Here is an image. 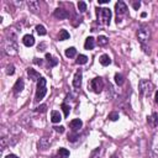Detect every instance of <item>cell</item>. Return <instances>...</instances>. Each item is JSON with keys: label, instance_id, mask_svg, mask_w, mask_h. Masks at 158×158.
<instances>
[{"label": "cell", "instance_id": "cell-20", "mask_svg": "<svg viewBox=\"0 0 158 158\" xmlns=\"http://www.w3.org/2000/svg\"><path fill=\"white\" fill-rule=\"evenodd\" d=\"M75 54H77V49L74 47H69V48L65 49V57L73 58V57H75Z\"/></svg>", "mask_w": 158, "mask_h": 158}, {"label": "cell", "instance_id": "cell-36", "mask_svg": "<svg viewBox=\"0 0 158 158\" xmlns=\"http://www.w3.org/2000/svg\"><path fill=\"white\" fill-rule=\"evenodd\" d=\"M57 132H59V133H63L64 132V127L63 126H56V127H53Z\"/></svg>", "mask_w": 158, "mask_h": 158}, {"label": "cell", "instance_id": "cell-19", "mask_svg": "<svg viewBox=\"0 0 158 158\" xmlns=\"http://www.w3.org/2000/svg\"><path fill=\"white\" fill-rule=\"evenodd\" d=\"M99 60H100V63H101V65H109V64H111V58L109 57V54H102L100 58H99Z\"/></svg>", "mask_w": 158, "mask_h": 158}, {"label": "cell", "instance_id": "cell-13", "mask_svg": "<svg viewBox=\"0 0 158 158\" xmlns=\"http://www.w3.org/2000/svg\"><path fill=\"white\" fill-rule=\"evenodd\" d=\"M27 6H28V9L32 12L36 14L40 10V1H37V0H30V1H27Z\"/></svg>", "mask_w": 158, "mask_h": 158}, {"label": "cell", "instance_id": "cell-32", "mask_svg": "<svg viewBox=\"0 0 158 158\" xmlns=\"http://www.w3.org/2000/svg\"><path fill=\"white\" fill-rule=\"evenodd\" d=\"M109 118H110L111 121H116V120L118 118V114H117V112H115V111H112V112H110V114H109Z\"/></svg>", "mask_w": 158, "mask_h": 158}, {"label": "cell", "instance_id": "cell-7", "mask_svg": "<svg viewBox=\"0 0 158 158\" xmlns=\"http://www.w3.org/2000/svg\"><path fill=\"white\" fill-rule=\"evenodd\" d=\"M115 10H116V15H117V23H118V19L121 17V16H123V15H126V12H127V5L123 2V1H117L116 4H115Z\"/></svg>", "mask_w": 158, "mask_h": 158}, {"label": "cell", "instance_id": "cell-23", "mask_svg": "<svg viewBox=\"0 0 158 158\" xmlns=\"http://www.w3.org/2000/svg\"><path fill=\"white\" fill-rule=\"evenodd\" d=\"M115 83H116L117 85H122V84L125 83V78H123V75L116 73V74H115Z\"/></svg>", "mask_w": 158, "mask_h": 158}, {"label": "cell", "instance_id": "cell-34", "mask_svg": "<svg viewBox=\"0 0 158 158\" xmlns=\"http://www.w3.org/2000/svg\"><path fill=\"white\" fill-rule=\"evenodd\" d=\"M78 137H79L78 135H69V136H68V141L74 142V141H77V138H78Z\"/></svg>", "mask_w": 158, "mask_h": 158}, {"label": "cell", "instance_id": "cell-8", "mask_svg": "<svg viewBox=\"0 0 158 158\" xmlns=\"http://www.w3.org/2000/svg\"><path fill=\"white\" fill-rule=\"evenodd\" d=\"M90 86H91V89H93L94 93H98L99 94L104 89V81H102L101 78H94L91 80V83H90Z\"/></svg>", "mask_w": 158, "mask_h": 158}, {"label": "cell", "instance_id": "cell-41", "mask_svg": "<svg viewBox=\"0 0 158 158\" xmlns=\"http://www.w3.org/2000/svg\"><path fill=\"white\" fill-rule=\"evenodd\" d=\"M146 15H147L146 12H142V14H141V16H142V17H146Z\"/></svg>", "mask_w": 158, "mask_h": 158}, {"label": "cell", "instance_id": "cell-35", "mask_svg": "<svg viewBox=\"0 0 158 158\" xmlns=\"http://www.w3.org/2000/svg\"><path fill=\"white\" fill-rule=\"evenodd\" d=\"M46 105H41V106H38V107H36V111L37 112H43V111H46Z\"/></svg>", "mask_w": 158, "mask_h": 158}, {"label": "cell", "instance_id": "cell-42", "mask_svg": "<svg viewBox=\"0 0 158 158\" xmlns=\"http://www.w3.org/2000/svg\"><path fill=\"white\" fill-rule=\"evenodd\" d=\"M111 158H117V156H116V154H114V156H112Z\"/></svg>", "mask_w": 158, "mask_h": 158}, {"label": "cell", "instance_id": "cell-37", "mask_svg": "<svg viewBox=\"0 0 158 158\" xmlns=\"http://www.w3.org/2000/svg\"><path fill=\"white\" fill-rule=\"evenodd\" d=\"M139 6H141V2H139V1H135V2H133V9H135V10H138Z\"/></svg>", "mask_w": 158, "mask_h": 158}, {"label": "cell", "instance_id": "cell-17", "mask_svg": "<svg viewBox=\"0 0 158 158\" xmlns=\"http://www.w3.org/2000/svg\"><path fill=\"white\" fill-rule=\"evenodd\" d=\"M60 120H62V116H60L59 111H56V110H53V111L51 112V121H52L53 123H58Z\"/></svg>", "mask_w": 158, "mask_h": 158}, {"label": "cell", "instance_id": "cell-9", "mask_svg": "<svg viewBox=\"0 0 158 158\" xmlns=\"http://www.w3.org/2000/svg\"><path fill=\"white\" fill-rule=\"evenodd\" d=\"M51 143H52V139H51V137H47V136H44V137H42L40 141H38V149H47L49 146H51Z\"/></svg>", "mask_w": 158, "mask_h": 158}, {"label": "cell", "instance_id": "cell-6", "mask_svg": "<svg viewBox=\"0 0 158 158\" xmlns=\"http://www.w3.org/2000/svg\"><path fill=\"white\" fill-rule=\"evenodd\" d=\"M2 48H4V52L7 53L9 56H15L17 54V51H19L16 41H11V40H6L2 43Z\"/></svg>", "mask_w": 158, "mask_h": 158}, {"label": "cell", "instance_id": "cell-16", "mask_svg": "<svg viewBox=\"0 0 158 158\" xmlns=\"http://www.w3.org/2000/svg\"><path fill=\"white\" fill-rule=\"evenodd\" d=\"M27 75H28V78L30 79H32V80H40V74L35 70V69H32V68H28L27 69Z\"/></svg>", "mask_w": 158, "mask_h": 158}, {"label": "cell", "instance_id": "cell-2", "mask_svg": "<svg viewBox=\"0 0 158 158\" xmlns=\"http://www.w3.org/2000/svg\"><path fill=\"white\" fill-rule=\"evenodd\" d=\"M96 16H98V21L101 25H109L110 20H111V10L107 7H101V9H96Z\"/></svg>", "mask_w": 158, "mask_h": 158}, {"label": "cell", "instance_id": "cell-27", "mask_svg": "<svg viewBox=\"0 0 158 158\" xmlns=\"http://www.w3.org/2000/svg\"><path fill=\"white\" fill-rule=\"evenodd\" d=\"M60 107H62V110H63V112H64V116L68 117V116H69V112H70V107H69V105H67L65 102H63Z\"/></svg>", "mask_w": 158, "mask_h": 158}, {"label": "cell", "instance_id": "cell-1", "mask_svg": "<svg viewBox=\"0 0 158 158\" xmlns=\"http://www.w3.org/2000/svg\"><path fill=\"white\" fill-rule=\"evenodd\" d=\"M151 36H152V32H151V28L147 25H141L138 27V30H137V38H138V41L143 46L151 40Z\"/></svg>", "mask_w": 158, "mask_h": 158}, {"label": "cell", "instance_id": "cell-33", "mask_svg": "<svg viewBox=\"0 0 158 158\" xmlns=\"http://www.w3.org/2000/svg\"><path fill=\"white\" fill-rule=\"evenodd\" d=\"M0 142H1V146H0V148H1V151H4V149L6 148V144H7V142H6V138H5V137H1V138H0Z\"/></svg>", "mask_w": 158, "mask_h": 158}, {"label": "cell", "instance_id": "cell-12", "mask_svg": "<svg viewBox=\"0 0 158 158\" xmlns=\"http://www.w3.org/2000/svg\"><path fill=\"white\" fill-rule=\"evenodd\" d=\"M14 94L15 95H19L21 91H22V89H23V79H21V78H19L17 80H16V83H15V85H14Z\"/></svg>", "mask_w": 158, "mask_h": 158}, {"label": "cell", "instance_id": "cell-29", "mask_svg": "<svg viewBox=\"0 0 158 158\" xmlns=\"http://www.w3.org/2000/svg\"><path fill=\"white\" fill-rule=\"evenodd\" d=\"M78 9H79L80 12H85V10H86V4H85L84 1H79V2H78Z\"/></svg>", "mask_w": 158, "mask_h": 158}, {"label": "cell", "instance_id": "cell-40", "mask_svg": "<svg viewBox=\"0 0 158 158\" xmlns=\"http://www.w3.org/2000/svg\"><path fill=\"white\" fill-rule=\"evenodd\" d=\"M156 102H157V104H158V91H157V93H156Z\"/></svg>", "mask_w": 158, "mask_h": 158}, {"label": "cell", "instance_id": "cell-21", "mask_svg": "<svg viewBox=\"0 0 158 158\" xmlns=\"http://www.w3.org/2000/svg\"><path fill=\"white\" fill-rule=\"evenodd\" d=\"M148 121H149L151 126L156 127V126L158 125V116H157V114H156V112H154V114H152V116H151V117H148Z\"/></svg>", "mask_w": 158, "mask_h": 158}, {"label": "cell", "instance_id": "cell-24", "mask_svg": "<svg viewBox=\"0 0 158 158\" xmlns=\"http://www.w3.org/2000/svg\"><path fill=\"white\" fill-rule=\"evenodd\" d=\"M58 157L59 158H68L69 157V151L65 148H59L58 151Z\"/></svg>", "mask_w": 158, "mask_h": 158}, {"label": "cell", "instance_id": "cell-5", "mask_svg": "<svg viewBox=\"0 0 158 158\" xmlns=\"http://www.w3.org/2000/svg\"><path fill=\"white\" fill-rule=\"evenodd\" d=\"M47 93V88H46V79L44 78H40V80L37 81V90H36V95H35V100L40 101L44 98Z\"/></svg>", "mask_w": 158, "mask_h": 158}, {"label": "cell", "instance_id": "cell-25", "mask_svg": "<svg viewBox=\"0 0 158 158\" xmlns=\"http://www.w3.org/2000/svg\"><path fill=\"white\" fill-rule=\"evenodd\" d=\"M75 62H77V64H85L88 62V57L84 56V54H79Z\"/></svg>", "mask_w": 158, "mask_h": 158}, {"label": "cell", "instance_id": "cell-14", "mask_svg": "<svg viewBox=\"0 0 158 158\" xmlns=\"http://www.w3.org/2000/svg\"><path fill=\"white\" fill-rule=\"evenodd\" d=\"M22 42H23V44H25L26 47H31V46L35 44V38H33V36H31V35H25V36L22 37Z\"/></svg>", "mask_w": 158, "mask_h": 158}, {"label": "cell", "instance_id": "cell-26", "mask_svg": "<svg viewBox=\"0 0 158 158\" xmlns=\"http://www.w3.org/2000/svg\"><path fill=\"white\" fill-rule=\"evenodd\" d=\"M36 31H37V33H38L40 36H44V35L47 33L44 26H42V25H37V26H36Z\"/></svg>", "mask_w": 158, "mask_h": 158}, {"label": "cell", "instance_id": "cell-38", "mask_svg": "<svg viewBox=\"0 0 158 158\" xmlns=\"http://www.w3.org/2000/svg\"><path fill=\"white\" fill-rule=\"evenodd\" d=\"M6 158H19L17 156H15V154H7L6 156Z\"/></svg>", "mask_w": 158, "mask_h": 158}, {"label": "cell", "instance_id": "cell-30", "mask_svg": "<svg viewBox=\"0 0 158 158\" xmlns=\"http://www.w3.org/2000/svg\"><path fill=\"white\" fill-rule=\"evenodd\" d=\"M46 59H47L48 62H51V65H56V64H57V59H54L49 53L46 54Z\"/></svg>", "mask_w": 158, "mask_h": 158}, {"label": "cell", "instance_id": "cell-11", "mask_svg": "<svg viewBox=\"0 0 158 158\" xmlns=\"http://www.w3.org/2000/svg\"><path fill=\"white\" fill-rule=\"evenodd\" d=\"M81 85V70H77L75 74H74V78H73V86L74 88H80Z\"/></svg>", "mask_w": 158, "mask_h": 158}, {"label": "cell", "instance_id": "cell-15", "mask_svg": "<svg viewBox=\"0 0 158 158\" xmlns=\"http://www.w3.org/2000/svg\"><path fill=\"white\" fill-rule=\"evenodd\" d=\"M69 126H70V128H72L73 131H77V130H79V128L83 126V122H81V120H79V118H74V120L70 121Z\"/></svg>", "mask_w": 158, "mask_h": 158}, {"label": "cell", "instance_id": "cell-10", "mask_svg": "<svg viewBox=\"0 0 158 158\" xmlns=\"http://www.w3.org/2000/svg\"><path fill=\"white\" fill-rule=\"evenodd\" d=\"M54 17H57V19H59V20H65V19H68L69 17V12L67 11V10H64V9H56L54 10Z\"/></svg>", "mask_w": 158, "mask_h": 158}, {"label": "cell", "instance_id": "cell-4", "mask_svg": "<svg viewBox=\"0 0 158 158\" xmlns=\"http://www.w3.org/2000/svg\"><path fill=\"white\" fill-rule=\"evenodd\" d=\"M138 89H139V93L144 96H148L151 95V93L153 91L154 86H153V83L151 80H147V79H142L139 80L138 83Z\"/></svg>", "mask_w": 158, "mask_h": 158}, {"label": "cell", "instance_id": "cell-39", "mask_svg": "<svg viewBox=\"0 0 158 158\" xmlns=\"http://www.w3.org/2000/svg\"><path fill=\"white\" fill-rule=\"evenodd\" d=\"M109 2V0H99V4H106Z\"/></svg>", "mask_w": 158, "mask_h": 158}, {"label": "cell", "instance_id": "cell-22", "mask_svg": "<svg viewBox=\"0 0 158 158\" xmlns=\"http://www.w3.org/2000/svg\"><path fill=\"white\" fill-rule=\"evenodd\" d=\"M69 32L67 30H60L59 31V41H64V40H69Z\"/></svg>", "mask_w": 158, "mask_h": 158}, {"label": "cell", "instance_id": "cell-28", "mask_svg": "<svg viewBox=\"0 0 158 158\" xmlns=\"http://www.w3.org/2000/svg\"><path fill=\"white\" fill-rule=\"evenodd\" d=\"M107 42H109V40L105 36H99V38H98V44L99 46H105V44H107Z\"/></svg>", "mask_w": 158, "mask_h": 158}, {"label": "cell", "instance_id": "cell-18", "mask_svg": "<svg viewBox=\"0 0 158 158\" xmlns=\"http://www.w3.org/2000/svg\"><path fill=\"white\" fill-rule=\"evenodd\" d=\"M84 47L85 49H93L95 47V40L93 37H88L85 40V43H84Z\"/></svg>", "mask_w": 158, "mask_h": 158}, {"label": "cell", "instance_id": "cell-3", "mask_svg": "<svg viewBox=\"0 0 158 158\" xmlns=\"http://www.w3.org/2000/svg\"><path fill=\"white\" fill-rule=\"evenodd\" d=\"M147 158H158V130L153 133L151 141V148L147 152Z\"/></svg>", "mask_w": 158, "mask_h": 158}, {"label": "cell", "instance_id": "cell-31", "mask_svg": "<svg viewBox=\"0 0 158 158\" xmlns=\"http://www.w3.org/2000/svg\"><path fill=\"white\" fill-rule=\"evenodd\" d=\"M14 73H15V68H14V65H12V64L7 65V68H6V74H7V75H12Z\"/></svg>", "mask_w": 158, "mask_h": 158}]
</instances>
